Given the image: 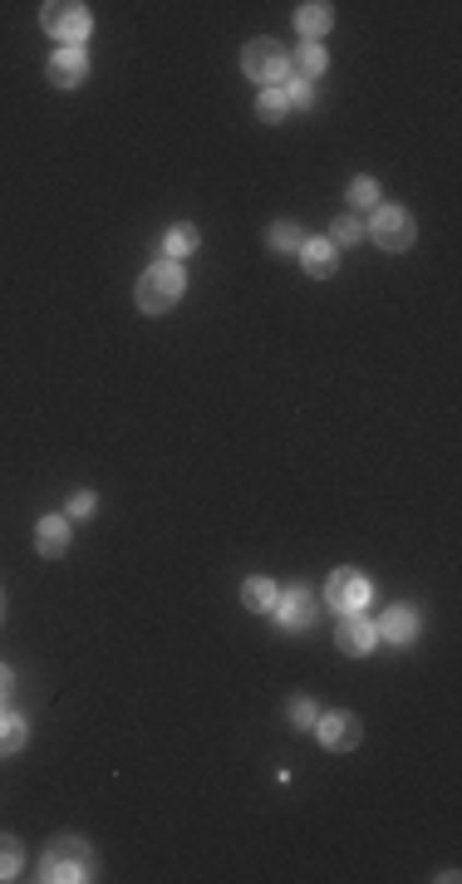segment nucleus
<instances>
[{
	"mask_svg": "<svg viewBox=\"0 0 462 884\" xmlns=\"http://www.w3.org/2000/svg\"><path fill=\"white\" fill-rule=\"evenodd\" d=\"M324 64H330V59H324L320 45H300V49H295V59H291L295 79H305V84H315V79L324 74Z\"/></svg>",
	"mask_w": 462,
	"mask_h": 884,
	"instance_id": "obj_17",
	"label": "nucleus"
},
{
	"mask_svg": "<svg viewBox=\"0 0 462 884\" xmlns=\"http://www.w3.org/2000/svg\"><path fill=\"white\" fill-rule=\"evenodd\" d=\"M275 599H281V589H275V580H265V575H251L241 585V605L251 609V614H271Z\"/></svg>",
	"mask_w": 462,
	"mask_h": 884,
	"instance_id": "obj_14",
	"label": "nucleus"
},
{
	"mask_svg": "<svg viewBox=\"0 0 462 884\" xmlns=\"http://www.w3.org/2000/svg\"><path fill=\"white\" fill-rule=\"evenodd\" d=\"M241 74L251 79V84L281 88V79L291 74V59H285V49L275 45V39H251V45L241 49Z\"/></svg>",
	"mask_w": 462,
	"mask_h": 884,
	"instance_id": "obj_3",
	"label": "nucleus"
},
{
	"mask_svg": "<svg viewBox=\"0 0 462 884\" xmlns=\"http://www.w3.org/2000/svg\"><path fill=\"white\" fill-rule=\"evenodd\" d=\"M369 236L383 246V251H408L413 236H418V226H413V216L403 212V206H374Z\"/></svg>",
	"mask_w": 462,
	"mask_h": 884,
	"instance_id": "obj_5",
	"label": "nucleus"
},
{
	"mask_svg": "<svg viewBox=\"0 0 462 884\" xmlns=\"http://www.w3.org/2000/svg\"><path fill=\"white\" fill-rule=\"evenodd\" d=\"M197 246H202V236H197L192 222L167 226V236H163V261H182V255H192Z\"/></svg>",
	"mask_w": 462,
	"mask_h": 884,
	"instance_id": "obj_16",
	"label": "nucleus"
},
{
	"mask_svg": "<svg viewBox=\"0 0 462 884\" xmlns=\"http://www.w3.org/2000/svg\"><path fill=\"white\" fill-rule=\"evenodd\" d=\"M285 108H291V104H285L281 88H265V94L256 98V118H261V123H281Z\"/></svg>",
	"mask_w": 462,
	"mask_h": 884,
	"instance_id": "obj_21",
	"label": "nucleus"
},
{
	"mask_svg": "<svg viewBox=\"0 0 462 884\" xmlns=\"http://www.w3.org/2000/svg\"><path fill=\"white\" fill-rule=\"evenodd\" d=\"M39 25H45V35L64 39V45H84L94 20H88V10L74 5V0H49V5L39 10Z\"/></svg>",
	"mask_w": 462,
	"mask_h": 884,
	"instance_id": "obj_4",
	"label": "nucleus"
},
{
	"mask_svg": "<svg viewBox=\"0 0 462 884\" xmlns=\"http://www.w3.org/2000/svg\"><path fill=\"white\" fill-rule=\"evenodd\" d=\"M94 506H98L94 491H74V497H69V521H84Z\"/></svg>",
	"mask_w": 462,
	"mask_h": 884,
	"instance_id": "obj_26",
	"label": "nucleus"
},
{
	"mask_svg": "<svg viewBox=\"0 0 462 884\" xmlns=\"http://www.w3.org/2000/svg\"><path fill=\"white\" fill-rule=\"evenodd\" d=\"M10 688H15V673H10V668L0 664V703H5V697H10Z\"/></svg>",
	"mask_w": 462,
	"mask_h": 884,
	"instance_id": "obj_27",
	"label": "nucleus"
},
{
	"mask_svg": "<svg viewBox=\"0 0 462 884\" xmlns=\"http://www.w3.org/2000/svg\"><path fill=\"white\" fill-rule=\"evenodd\" d=\"M359 236H364V222L354 212H344V216H334L330 222V246L340 251V246H359Z\"/></svg>",
	"mask_w": 462,
	"mask_h": 884,
	"instance_id": "obj_20",
	"label": "nucleus"
},
{
	"mask_svg": "<svg viewBox=\"0 0 462 884\" xmlns=\"http://www.w3.org/2000/svg\"><path fill=\"white\" fill-rule=\"evenodd\" d=\"M20 860H25V855H20V840L15 835H0V880H15Z\"/></svg>",
	"mask_w": 462,
	"mask_h": 884,
	"instance_id": "obj_22",
	"label": "nucleus"
},
{
	"mask_svg": "<svg viewBox=\"0 0 462 884\" xmlns=\"http://www.w3.org/2000/svg\"><path fill=\"white\" fill-rule=\"evenodd\" d=\"M182 290H187L182 265H177V261H157V265H147V271L138 275L133 300H138V310H143V314H167L177 300H182Z\"/></svg>",
	"mask_w": 462,
	"mask_h": 884,
	"instance_id": "obj_1",
	"label": "nucleus"
},
{
	"mask_svg": "<svg viewBox=\"0 0 462 884\" xmlns=\"http://www.w3.org/2000/svg\"><path fill=\"white\" fill-rule=\"evenodd\" d=\"M275 619H281L285 629H310L315 624V614H320V599L310 595V589H285L281 599H275V609H271Z\"/></svg>",
	"mask_w": 462,
	"mask_h": 884,
	"instance_id": "obj_9",
	"label": "nucleus"
},
{
	"mask_svg": "<svg viewBox=\"0 0 462 884\" xmlns=\"http://www.w3.org/2000/svg\"><path fill=\"white\" fill-rule=\"evenodd\" d=\"M315 732H320V742L330 746V752H354L359 737H364V727H359V717L354 713H324L320 722H315Z\"/></svg>",
	"mask_w": 462,
	"mask_h": 884,
	"instance_id": "obj_7",
	"label": "nucleus"
},
{
	"mask_svg": "<svg viewBox=\"0 0 462 884\" xmlns=\"http://www.w3.org/2000/svg\"><path fill=\"white\" fill-rule=\"evenodd\" d=\"M324 599H330L340 614H359L369 605V580L354 575V570H334L330 585H324Z\"/></svg>",
	"mask_w": 462,
	"mask_h": 884,
	"instance_id": "obj_6",
	"label": "nucleus"
},
{
	"mask_svg": "<svg viewBox=\"0 0 462 884\" xmlns=\"http://www.w3.org/2000/svg\"><path fill=\"white\" fill-rule=\"evenodd\" d=\"M344 196H350V206H379V182L374 177H354Z\"/></svg>",
	"mask_w": 462,
	"mask_h": 884,
	"instance_id": "obj_23",
	"label": "nucleus"
},
{
	"mask_svg": "<svg viewBox=\"0 0 462 884\" xmlns=\"http://www.w3.org/2000/svg\"><path fill=\"white\" fill-rule=\"evenodd\" d=\"M20 746H25V717L0 707V756H15Z\"/></svg>",
	"mask_w": 462,
	"mask_h": 884,
	"instance_id": "obj_18",
	"label": "nucleus"
},
{
	"mask_svg": "<svg viewBox=\"0 0 462 884\" xmlns=\"http://www.w3.org/2000/svg\"><path fill=\"white\" fill-rule=\"evenodd\" d=\"M291 722L295 727H315L320 722V707H315L310 697H291Z\"/></svg>",
	"mask_w": 462,
	"mask_h": 884,
	"instance_id": "obj_25",
	"label": "nucleus"
},
{
	"mask_svg": "<svg viewBox=\"0 0 462 884\" xmlns=\"http://www.w3.org/2000/svg\"><path fill=\"white\" fill-rule=\"evenodd\" d=\"M45 79L55 88H79L88 79V59H84V49L79 45H69V49H55L49 55V64H45Z\"/></svg>",
	"mask_w": 462,
	"mask_h": 884,
	"instance_id": "obj_8",
	"label": "nucleus"
},
{
	"mask_svg": "<svg viewBox=\"0 0 462 884\" xmlns=\"http://www.w3.org/2000/svg\"><path fill=\"white\" fill-rule=\"evenodd\" d=\"M300 241H305V231L295 222H275L271 231H265V246H271L275 255H285V251H300Z\"/></svg>",
	"mask_w": 462,
	"mask_h": 884,
	"instance_id": "obj_19",
	"label": "nucleus"
},
{
	"mask_svg": "<svg viewBox=\"0 0 462 884\" xmlns=\"http://www.w3.org/2000/svg\"><path fill=\"white\" fill-rule=\"evenodd\" d=\"M281 94H285V104H295V108H310V104H315V84H305V79H291V84H281Z\"/></svg>",
	"mask_w": 462,
	"mask_h": 884,
	"instance_id": "obj_24",
	"label": "nucleus"
},
{
	"mask_svg": "<svg viewBox=\"0 0 462 884\" xmlns=\"http://www.w3.org/2000/svg\"><path fill=\"white\" fill-rule=\"evenodd\" d=\"M0 614H5V605H0Z\"/></svg>",
	"mask_w": 462,
	"mask_h": 884,
	"instance_id": "obj_28",
	"label": "nucleus"
},
{
	"mask_svg": "<svg viewBox=\"0 0 462 884\" xmlns=\"http://www.w3.org/2000/svg\"><path fill=\"white\" fill-rule=\"evenodd\" d=\"M300 265H305V275H315V280H330L334 271H340V251L330 246V236H305L300 241Z\"/></svg>",
	"mask_w": 462,
	"mask_h": 884,
	"instance_id": "obj_11",
	"label": "nucleus"
},
{
	"mask_svg": "<svg viewBox=\"0 0 462 884\" xmlns=\"http://www.w3.org/2000/svg\"><path fill=\"white\" fill-rule=\"evenodd\" d=\"M39 880L45 884H74V880H94V855L79 835H59L49 840V850L39 855Z\"/></svg>",
	"mask_w": 462,
	"mask_h": 884,
	"instance_id": "obj_2",
	"label": "nucleus"
},
{
	"mask_svg": "<svg viewBox=\"0 0 462 884\" xmlns=\"http://www.w3.org/2000/svg\"><path fill=\"white\" fill-rule=\"evenodd\" d=\"M334 25V10L324 5V0H305L300 10H295V29L305 35V45H320V35Z\"/></svg>",
	"mask_w": 462,
	"mask_h": 884,
	"instance_id": "obj_13",
	"label": "nucleus"
},
{
	"mask_svg": "<svg viewBox=\"0 0 462 884\" xmlns=\"http://www.w3.org/2000/svg\"><path fill=\"white\" fill-rule=\"evenodd\" d=\"M35 550L45 560H59L69 550V516H45L35 526Z\"/></svg>",
	"mask_w": 462,
	"mask_h": 884,
	"instance_id": "obj_12",
	"label": "nucleus"
},
{
	"mask_svg": "<svg viewBox=\"0 0 462 884\" xmlns=\"http://www.w3.org/2000/svg\"><path fill=\"white\" fill-rule=\"evenodd\" d=\"M374 634H383V638H389V644H408V638L418 634V614L399 605V609H389V614L379 619V629H374Z\"/></svg>",
	"mask_w": 462,
	"mask_h": 884,
	"instance_id": "obj_15",
	"label": "nucleus"
},
{
	"mask_svg": "<svg viewBox=\"0 0 462 884\" xmlns=\"http://www.w3.org/2000/svg\"><path fill=\"white\" fill-rule=\"evenodd\" d=\"M374 624L364 614H340V629H334V644H340V654H354V658H364L374 648Z\"/></svg>",
	"mask_w": 462,
	"mask_h": 884,
	"instance_id": "obj_10",
	"label": "nucleus"
}]
</instances>
